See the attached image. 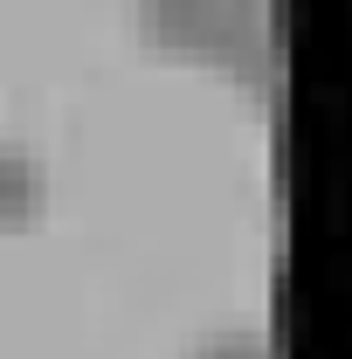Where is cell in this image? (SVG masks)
<instances>
[{
    "label": "cell",
    "instance_id": "obj_1",
    "mask_svg": "<svg viewBox=\"0 0 352 359\" xmlns=\"http://www.w3.org/2000/svg\"><path fill=\"white\" fill-rule=\"evenodd\" d=\"M276 7L283 0H132L138 28L173 48H194L242 83L276 76Z\"/></svg>",
    "mask_w": 352,
    "mask_h": 359
},
{
    "label": "cell",
    "instance_id": "obj_2",
    "mask_svg": "<svg viewBox=\"0 0 352 359\" xmlns=\"http://www.w3.org/2000/svg\"><path fill=\"white\" fill-rule=\"evenodd\" d=\"M48 208V159L21 138H0V222H28Z\"/></svg>",
    "mask_w": 352,
    "mask_h": 359
},
{
    "label": "cell",
    "instance_id": "obj_3",
    "mask_svg": "<svg viewBox=\"0 0 352 359\" xmlns=\"http://www.w3.org/2000/svg\"><path fill=\"white\" fill-rule=\"evenodd\" d=\"M180 359H269V332H256V325H215V332L187 339Z\"/></svg>",
    "mask_w": 352,
    "mask_h": 359
}]
</instances>
